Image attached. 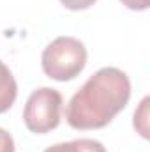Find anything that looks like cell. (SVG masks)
Returning <instances> with one entry per match:
<instances>
[{"label":"cell","instance_id":"obj_1","mask_svg":"<svg viewBox=\"0 0 150 152\" xmlns=\"http://www.w3.org/2000/svg\"><path fill=\"white\" fill-rule=\"evenodd\" d=\"M131 97L129 76L117 67H103L71 97L66 118L73 129H101L120 113Z\"/></svg>","mask_w":150,"mask_h":152},{"label":"cell","instance_id":"obj_2","mask_svg":"<svg viewBox=\"0 0 150 152\" xmlns=\"http://www.w3.org/2000/svg\"><path fill=\"white\" fill-rule=\"evenodd\" d=\"M41 64L44 75L51 80H74L87 66V48L79 39L60 36L44 48Z\"/></svg>","mask_w":150,"mask_h":152},{"label":"cell","instance_id":"obj_3","mask_svg":"<svg viewBox=\"0 0 150 152\" xmlns=\"http://www.w3.org/2000/svg\"><path fill=\"white\" fill-rule=\"evenodd\" d=\"M62 94L50 87H41L34 90L25 104L23 122L30 133L46 134L60 124Z\"/></svg>","mask_w":150,"mask_h":152},{"label":"cell","instance_id":"obj_4","mask_svg":"<svg viewBox=\"0 0 150 152\" xmlns=\"http://www.w3.org/2000/svg\"><path fill=\"white\" fill-rule=\"evenodd\" d=\"M18 85L11 69L0 60V113H5L16 101Z\"/></svg>","mask_w":150,"mask_h":152},{"label":"cell","instance_id":"obj_5","mask_svg":"<svg viewBox=\"0 0 150 152\" xmlns=\"http://www.w3.org/2000/svg\"><path fill=\"white\" fill-rule=\"evenodd\" d=\"M44 152H108V151L97 140L79 138V140H73V142H62V143L51 145Z\"/></svg>","mask_w":150,"mask_h":152},{"label":"cell","instance_id":"obj_6","mask_svg":"<svg viewBox=\"0 0 150 152\" xmlns=\"http://www.w3.org/2000/svg\"><path fill=\"white\" fill-rule=\"evenodd\" d=\"M149 103L150 99L145 97L141 103H140V108L134 112V129L143 136V138H149Z\"/></svg>","mask_w":150,"mask_h":152},{"label":"cell","instance_id":"obj_7","mask_svg":"<svg viewBox=\"0 0 150 152\" xmlns=\"http://www.w3.org/2000/svg\"><path fill=\"white\" fill-rule=\"evenodd\" d=\"M97 0H60V4L66 9H69V11H83V9H88Z\"/></svg>","mask_w":150,"mask_h":152},{"label":"cell","instance_id":"obj_8","mask_svg":"<svg viewBox=\"0 0 150 152\" xmlns=\"http://www.w3.org/2000/svg\"><path fill=\"white\" fill-rule=\"evenodd\" d=\"M16 147H14V140L12 136L0 127V152H14Z\"/></svg>","mask_w":150,"mask_h":152},{"label":"cell","instance_id":"obj_9","mask_svg":"<svg viewBox=\"0 0 150 152\" xmlns=\"http://www.w3.org/2000/svg\"><path fill=\"white\" fill-rule=\"evenodd\" d=\"M127 9H133V11H145L149 9L150 0H120Z\"/></svg>","mask_w":150,"mask_h":152}]
</instances>
